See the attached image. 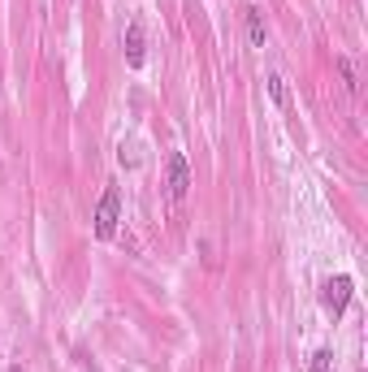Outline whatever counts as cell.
Masks as SVG:
<instances>
[{
    "label": "cell",
    "mask_w": 368,
    "mask_h": 372,
    "mask_svg": "<svg viewBox=\"0 0 368 372\" xmlns=\"http://www.w3.org/2000/svg\"><path fill=\"white\" fill-rule=\"evenodd\" d=\"M347 299H351V277H347V273H342V277H329V282H325L321 303H325V312H329L333 320L347 312Z\"/></svg>",
    "instance_id": "7a4b0ae2"
},
{
    "label": "cell",
    "mask_w": 368,
    "mask_h": 372,
    "mask_svg": "<svg viewBox=\"0 0 368 372\" xmlns=\"http://www.w3.org/2000/svg\"><path fill=\"white\" fill-rule=\"evenodd\" d=\"M186 186H191L186 156H182V152H173V156H169V199H173V204H182V199H186Z\"/></svg>",
    "instance_id": "3957f363"
},
{
    "label": "cell",
    "mask_w": 368,
    "mask_h": 372,
    "mask_svg": "<svg viewBox=\"0 0 368 372\" xmlns=\"http://www.w3.org/2000/svg\"><path fill=\"white\" fill-rule=\"evenodd\" d=\"M9 372H22V368H9Z\"/></svg>",
    "instance_id": "ba28073f"
},
{
    "label": "cell",
    "mask_w": 368,
    "mask_h": 372,
    "mask_svg": "<svg viewBox=\"0 0 368 372\" xmlns=\"http://www.w3.org/2000/svg\"><path fill=\"white\" fill-rule=\"evenodd\" d=\"M329 364H333V351H316L308 360V372H329Z\"/></svg>",
    "instance_id": "8992f818"
},
{
    "label": "cell",
    "mask_w": 368,
    "mask_h": 372,
    "mask_svg": "<svg viewBox=\"0 0 368 372\" xmlns=\"http://www.w3.org/2000/svg\"><path fill=\"white\" fill-rule=\"evenodd\" d=\"M126 61H130V70L143 66V26L139 22L126 26Z\"/></svg>",
    "instance_id": "277c9868"
},
{
    "label": "cell",
    "mask_w": 368,
    "mask_h": 372,
    "mask_svg": "<svg viewBox=\"0 0 368 372\" xmlns=\"http://www.w3.org/2000/svg\"><path fill=\"white\" fill-rule=\"evenodd\" d=\"M269 95H273L278 104H286V83H282V74H269Z\"/></svg>",
    "instance_id": "52a82bcc"
},
{
    "label": "cell",
    "mask_w": 368,
    "mask_h": 372,
    "mask_svg": "<svg viewBox=\"0 0 368 372\" xmlns=\"http://www.w3.org/2000/svg\"><path fill=\"white\" fill-rule=\"evenodd\" d=\"M113 234H117V186H108L100 208H95V238H113Z\"/></svg>",
    "instance_id": "6da1fadb"
},
{
    "label": "cell",
    "mask_w": 368,
    "mask_h": 372,
    "mask_svg": "<svg viewBox=\"0 0 368 372\" xmlns=\"http://www.w3.org/2000/svg\"><path fill=\"white\" fill-rule=\"evenodd\" d=\"M247 35H251L255 48H264V18L260 13H247Z\"/></svg>",
    "instance_id": "5b68a950"
}]
</instances>
